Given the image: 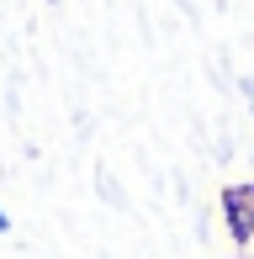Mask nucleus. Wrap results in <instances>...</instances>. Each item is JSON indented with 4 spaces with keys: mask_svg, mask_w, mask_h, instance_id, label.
Masks as SVG:
<instances>
[{
    "mask_svg": "<svg viewBox=\"0 0 254 259\" xmlns=\"http://www.w3.org/2000/svg\"><path fill=\"white\" fill-rule=\"evenodd\" d=\"M228 222H233L238 243L254 238V191H228Z\"/></svg>",
    "mask_w": 254,
    "mask_h": 259,
    "instance_id": "nucleus-1",
    "label": "nucleus"
}]
</instances>
